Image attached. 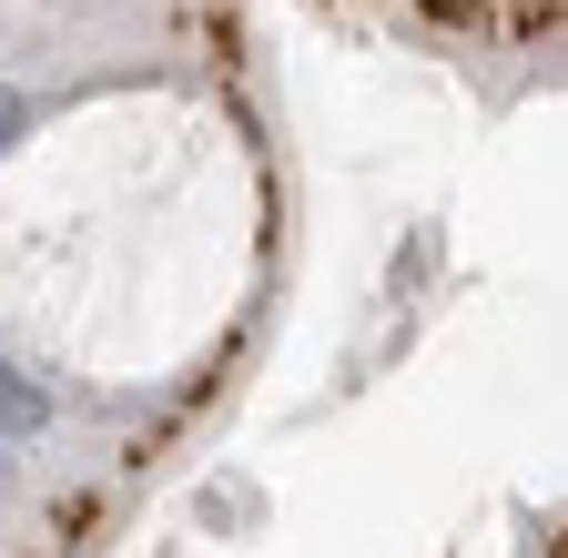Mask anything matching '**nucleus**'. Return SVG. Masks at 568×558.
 I'll list each match as a JSON object with an SVG mask.
<instances>
[{
    "label": "nucleus",
    "mask_w": 568,
    "mask_h": 558,
    "mask_svg": "<svg viewBox=\"0 0 568 558\" xmlns=\"http://www.w3.org/2000/svg\"><path fill=\"white\" fill-rule=\"evenodd\" d=\"M41 427H51V396L21 386L11 366H0V437H41Z\"/></svg>",
    "instance_id": "nucleus-1"
}]
</instances>
